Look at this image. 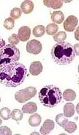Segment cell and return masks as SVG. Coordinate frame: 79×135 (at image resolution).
<instances>
[{
    "instance_id": "obj_1",
    "label": "cell",
    "mask_w": 79,
    "mask_h": 135,
    "mask_svg": "<svg viewBox=\"0 0 79 135\" xmlns=\"http://www.w3.org/2000/svg\"><path fill=\"white\" fill-rule=\"evenodd\" d=\"M27 69L23 64L14 62L0 69V83L8 88H16L25 80Z\"/></svg>"
},
{
    "instance_id": "obj_2",
    "label": "cell",
    "mask_w": 79,
    "mask_h": 135,
    "mask_svg": "<svg viewBox=\"0 0 79 135\" xmlns=\"http://www.w3.org/2000/svg\"><path fill=\"white\" fill-rule=\"evenodd\" d=\"M52 60L60 65L71 64L75 57L74 47L67 42L57 43L50 52Z\"/></svg>"
},
{
    "instance_id": "obj_3",
    "label": "cell",
    "mask_w": 79,
    "mask_h": 135,
    "mask_svg": "<svg viewBox=\"0 0 79 135\" xmlns=\"http://www.w3.org/2000/svg\"><path fill=\"white\" fill-rule=\"evenodd\" d=\"M39 99L43 106L53 108L61 102L62 94L57 87L52 85H46L39 91Z\"/></svg>"
},
{
    "instance_id": "obj_4",
    "label": "cell",
    "mask_w": 79,
    "mask_h": 135,
    "mask_svg": "<svg viewBox=\"0 0 79 135\" xmlns=\"http://www.w3.org/2000/svg\"><path fill=\"white\" fill-rule=\"evenodd\" d=\"M20 58V51L14 45H6L0 50V69L11 63L18 62Z\"/></svg>"
},
{
    "instance_id": "obj_5",
    "label": "cell",
    "mask_w": 79,
    "mask_h": 135,
    "mask_svg": "<svg viewBox=\"0 0 79 135\" xmlns=\"http://www.w3.org/2000/svg\"><path fill=\"white\" fill-rule=\"evenodd\" d=\"M36 93H37V90L34 87H29L16 92L14 98L19 103H24L34 98L36 95Z\"/></svg>"
},
{
    "instance_id": "obj_6",
    "label": "cell",
    "mask_w": 79,
    "mask_h": 135,
    "mask_svg": "<svg viewBox=\"0 0 79 135\" xmlns=\"http://www.w3.org/2000/svg\"><path fill=\"white\" fill-rule=\"evenodd\" d=\"M42 46L41 43L37 40H31L27 43L26 50L29 54L37 55L42 51Z\"/></svg>"
},
{
    "instance_id": "obj_7",
    "label": "cell",
    "mask_w": 79,
    "mask_h": 135,
    "mask_svg": "<svg viewBox=\"0 0 79 135\" xmlns=\"http://www.w3.org/2000/svg\"><path fill=\"white\" fill-rule=\"evenodd\" d=\"M78 25V19L76 16L70 15L64 21V28L65 31L69 32H72L75 30Z\"/></svg>"
},
{
    "instance_id": "obj_8",
    "label": "cell",
    "mask_w": 79,
    "mask_h": 135,
    "mask_svg": "<svg viewBox=\"0 0 79 135\" xmlns=\"http://www.w3.org/2000/svg\"><path fill=\"white\" fill-rule=\"evenodd\" d=\"M31 29L27 26H23L19 29L18 37L21 42H26L29 39L31 36Z\"/></svg>"
},
{
    "instance_id": "obj_9",
    "label": "cell",
    "mask_w": 79,
    "mask_h": 135,
    "mask_svg": "<svg viewBox=\"0 0 79 135\" xmlns=\"http://www.w3.org/2000/svg\"><path fill=\"white\" fill-rule=\"evenodd\" d=\"M55 127V123L51 119H46L40 128V133L42 135L49 134Z\"/></svg>"
},
{
    "instance_id": "obj_10",
    "label": "cell",
    "mask_w": 79,
    "mask_h": 135,
    "mask_svg": "<svg viewBox=\"0 0 79 135\" xmlns=\"http://www.w3.org/2000/svg\"><path fill=\"white\" fill-rule=\"evenodd\" d=\"M43 70L42 64L39 61H35L32 62L29 67V72L32 75H38Z\"/></svg>"
},
{
    "instance_id": "obj_11",
    "label": "cell",
    "mask_w": 79,
    "mask_h": 135,
    "mask_svg": "<svg viewBox=\"0 0 79 135\" xmlns=\"http://www.w3.org/2000/svg\"><path fill=\"white\" fill-rule=\"evenodd\" d=\"M34 9V3L32 1L26 0L23 1L21 4V10L24 14H29Z\"/></svg>"
},
{
    "instance_id": "obj_12",
    "label": "cell",
    "mask_w": 79,
    "mask_h": 135,
    "mask_svg": "<svg viewBox=\"0 0 79 135\" xmlns=\"http://www.w3.org/2000/svg\"><path fill=\"white\" fill-rule=\"evenodd\" d=\"M63 1L60 0H44V4L48 8H52V9H57L61 8L63 6Z\"/></svg>"
},
{
    "instance_id": "obj_13",
    "label": "cell",
    "mask_w": 79,
    "mask_h": 135,
    "mask_svg": "<svg viewBox=\"0 0 79 135\" xmlns=\"http://www.w3.org/2000/svg\"><path fill=\"white\" fill-rule=\"evenodd\" d=\"M37 105L34 102H29L28 103H26L22 106V113L26 114H33L37 111Z\"/></svg>"
},
{
    "instance_id": "obj_14",
    "label": "cell",
    "mask_w": 79,
    "mask_h": 135,
    "mask_svg": "<svg viewBox=\"0 0 79 135\" xmlns=\"http://www.w3.org/2000/svg\"><path fill=\"white\" fill-rule=\"evenodd\" d=\"M51 20L55 24H61L64 20V15L61 11H54L51 13Z\"/></svg>"
},
{
    "instance_id": "obj_15",
    "label": "cell",
    "mask_w": 79,
    "mask_h": 135,
    "mask_svg": "<svg viewBox=\"0 0 79 135\" xmlns=\"http://www.w3.org/2000/svg\"><path fill=\"white\" fill-rule=\"evenodd\" d=\"M75 114V106L72 103H67L64 107V115L67 118H71Z\"/></svg>"
},
{
    "instance_id": "obj_16",
    "label": "cell",
    "mask_w": 79,
    "mask_h": 135,
    "mask_svg": "<svg viewBox=\"0 0 79 135\" xmlns=\"http://www.w3.org/2000/svg\"><path fill=\"white\" fill-rule=\"evenodd\" d=\"M41 121H42V118L41 116L38 114H34L32 116L29 117L28 122L29 124L32 127H37L40 125Z\"/></svg>"
},
{
    "instance_id": "obj_17",
    "label": "cell",
    "mask_w": 79,
    "mask_h": 135,
    "mask_svg": "<svg viewBox=\"0 0 79 135\" xmlns=\"http://www.w3.org/2000/svg\"><path fill=\"white\" fill-rule=\"evenodd\" d=\"M62 96H63L64 99L65 101H73L76 98L77 94L76 93L74 90L68 89H66L64 92Z\"/></svg>"
},
{
    "instance_id": "obj_18",
    "label": "cell",
    "mask_w": 79,
    "mask_h": 135,
    "mask_svg": "<svg viewBox=\"0 0 79 135\" xmlns=\"http://www.w3.org/2000/svg\"><path fill=\"white\" fill-rule=\"evenodd\" d=\"M62 128L65 129V131H66L67 133H69V134H72V133H73L76 131L77 126L76 123H74V122L67 121Z\"/></svg>"
},
{
    "instance_id": "obj_19",
    "label": "cell",
    "mask_w": 79,
    "mask_h": 135,
    "mask_svg": "<svg viewBox=\"0 0 79 135\" xmlns=\"http://www.w3.org/2000/svg\"><path fill=\"white\" fill-rule=\"evenodd\" d=\"M11 119L14 120V121H21L23 118V113L20 109H14L11 113Z\"/></svg>"
},
{
    "instance_id": "obj_20",
    "label": "cell",
    "mask_w": 79,
    "mask_h": 135,
    "mask_svg": "<svg viewBox=\"0 0 79 135\" xmlns=\"http://www.w3.org/2000/svg\"><path fill=\"white\" fill-rule=\"evenodd\" d=\"M46 29L44 26L38 25L34 28L33 30H32V33L36 37H41L44 35Z\"/></svg>"
},
{
    "instance_id": "obj_21",
    "label": "cell",
    "mask_w": 79,
    "mask_h": 135,
    "mask_svg": "<svg viewBox=\"0 0 79 135\" xmlns=\"http://www.w3.org/2000/svg\"><path fill=\"white\" fill-rule=\"evenodd\" d=\"M59 30L58 25L55 23H50L46 27V33L49 35H53L57 32Z\"/></svg>"
},
{
    "instance_id": "obj_22",
    "label": "cell",
    "mask_w": 79,
    "mask_h": 135,
    "mask_svg": "<svg viewBox=\"0 0 79 135\" xmlns=\"http://www.w3.org/2000/svg\"><path fill=\"white\" fill-rule=\"evenodd\" d=\"M55 121L57 124H59L61 127H63L65 123L68 121V119H67V117L64 116V114H59L55 117Z\"/></svg>"
},
{
    "instance_id": "obj_23",
    "label": "cell",
    "mask_w": 79,
    "mask_h": 135,
    "mask_svg": "<svg viewBox=\"0 0 79 135\" xmlns=\"http://www.w3.org/2000/svg\"><path fill=\"white\" fill-rule=\"evenodd\" d=\"M66 38L67 34L66 33L64 32H59L58 33H56L53 37L54 40L57 43L64 42V40L66 39Z\"/></svg>"
},
{
    "instance_id": "obj_24",
    "label": "cell",
    "mask_w": 79,
    "mask_h": 135,
    "mask_svg": "<svg viewBox=\"0 0 79 135\" xmlns=\"http://www.w3.org/2000/svg\"><path fill=\"white\" fill-rule=\"evenodd\" d=\"M0 116L4 120H8L11 118V111L9 108H3L0 110Z\"/></svg>"
},
{
    "instance_id": "obj_25",
    "label": "cell",
    "mask_w": 79,
    "mask_h": 135,
    "mask_svg": "<svg viewBox=\"0 0 79 135\" xmlns=\"http://www.w3.org/2000/svg\"><path fill=\"white\" fill-rule=\"evenodd\" d=\"M22 11L19 8H14L11 9L10 12L11 18L13 20H17L21 17Z\"/></svg>"
},
{
    "instance_id": "obj_26",
    "label": "cell",
    "mask_w": 79,
    "mask_h": 135,
    "mask_svg": "<svg viewBox=\"0 0 79 135\" xmlns=\"http://www.w3.org/2000/svg\"><path fill=\"white\" fill-rule=\"evenodd\" d=\"M3 26L6 30H11L14 27V20L11 18H8L4 20Z\"/></svg>"
},
{
    "instance_id": "obj_27",
    "label": "cell",
    "mask_w": 79,
    "mask_h": 135,
    "mask_svg": "<svg viewBox=\"0 0 79 135\" xmlns=\"http://www.w3.org/2000/svg\"><path fill=\"white\" fill-rule=\"evenodd\" d=\"M8 42L10 43L11 45L14 46L19 44V38H18V35H16L15 33L11 35L10 37H9V38H8Z\"/></svg>"
},
{
    "instance_id": "obj_28",
    "label": "cell",
    "mask_w": 79,
    "mask_h": 135,
    "mask_svg": "<svg viewBox=\"0 0 79 135\" xmlns=\"http://www.w3.org/2000/svg\"><path fill=\"white\" fill-rule=\"evenodd\" d=\"M12 131L7 126H1L0 127V135H11Z\"/></svg>"
},
{
    "instance_id": "obj_29",
    "label": "cell",
    "mask_w": 79,
    "mask_h": 135,
    "mask_svg": "<svg viewBox=\"0 0 79 135\" xmlns=\"http://www.w3.org/2000/svg\"><path fill=\"white\" fill-rule=\"evenodd\" d=\"M4 46H5V41L0 37V50H1L3 47H4Z\"/></svg>"
},
{
    "instance_id": "obj_30",
    "label": "cell",
    "mask_w": 79,
    "mask_h": 135,
    "mask_svg": "<svg viewBox=\"0 0 79 135\" xmlns=\"http://www.w3.org/2000/svg\"><path fill=\"white\" fill-rule=\"evenodd\" d=\"M74 51H75V55H79V54H78V44H75V45H74Z\"/></svg>"
},
{
    "instance_id": "obj_31",
    "label": "cell",
    "mask_w": 79,
    "mask_h": 135,
    "mask_svg": "<svg viewBox=\"0 0 79 135\" xmlns=\"http://www.w3.org/2000/svg\"><path fill=\"white\" fill-rule=\"evenodd\" d=\"M78 27H77V30H76V32H75V34H74V35H75V38H76L77 40H78V37H77V33H78Z\"/></svg>"
},
{
    "instance_id": "obj_32",
    "label": "cell",
    "mask_w": 79,
    "mask_h": 135,
    "mask_svg": "<svg viewBox=\"0 0 79 135\" xmlns=\"http://www.w3.org/2000/svg\"><path fill=\"white\" fill-rule=\"evenodd\" d=\"M1 124H2V119H1V118H0V125H1Z\"/></svg>"
},
{
    "instance_id": "obj_33",
    "label": "cell",
    "mask_w": 79,
    "mask_h": 135,
    "mask_svg": "<svg viewBox=\"0 0 79 135\" xmlns=\"http://www.w3.org/2000/svg\"><path fill=\"white\" fill-rule=\"evenodd\" d=\"M0 102H1V98H0Z\"/></svg>"
}]
</instances>
